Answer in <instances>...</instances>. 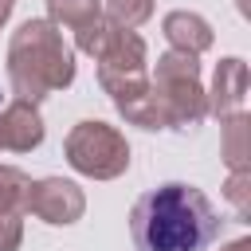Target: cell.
<instances>
[{
    "label": "cell",
    "mask_w": 251,
    "mask_h": 251,
    "mask_svg": "<svg viewBox=\"0 0 251 251\" xmlns=\"http://www.w3.org/2000/svg\"><path fill=\"white\" fill-rule=\"evenodd\" d=\"M220 212L184 180L149 188L129 212V235L137 251H208L220 239Z\"/></svg>",
    "instance_id": "cell-1"
},
{
    "label": "cell",
    "mask_w": 251,
    "mask_h": 251,
    "mask_svg": "<svg viewBox=\"0 0 251 251\" xmlns=\"http://www.w3.org/2000/svg\"><path fill=\"white\" fill-rule=\"evenodd\" d=\"M8 82L20 102H43L75 82V47L51 20H24L8 39Z\"/></svg>",
    "instance_id": "cell-2"
},
{
    "label": "cell",
    "mask_w": 251,
    "mask_h": 251,
    "mask_svg": "<svg viewBox=\"0 0 251 251\" xmlns=\"http://www.w3.org/2000/svg\"><path fill=\"white\" fill-rule=\"evenodd\" d=\"M149 86L161 94L165 110H169V122L176 129H188V126H200L208 118V94L200 86V59L196 55H184V51H165L153 67V78Z\"/></svg>",
    "instance_id": "cell-3"
},
{
    "label": "cell",
    "mask_w": 251,
    "mask_h": 251,
    "mask_svg": "<svg viewBox=\"0 0 251 251\" xmlns=\"http://www.w3.org/2000/svg\"><path fill=\"white\" fill-rule=\"evenodd\" d=\"M67 165L90 180H114L129 169V141L110 122H78L63 141Z\"/></svg>",
    "instance_id": "cell-4"
},
{
    "label": "cell",
    "mask_w": 251,
    "mask_h": 251,
    "mask_svg": "<svg viewBox=\"0 0 251 251\" xmlns=\"http://www.w3.org/2000/svg\"><path fill=\"white\" fill-rule=\"evenodd\" d=\"M94 63H98V82L114 98V106L149 86V71H145L149 55H145V39L137 31H118V39Z\"/></svg>",
    "instance_id": "cell-5"
},
{
    "label": "cell",
    "mask_w": 251,
    "mask_h": 251,
    "mask_svg": "<svg viewBox=\"0 0 251 251\" xmlns=\"http://www.w3.org/2000/svg\"><path fill=\"white\" fill-rule=\"evenodd\" d=\"M24 212L39 216L43 224L67 227V224L82 220V212H86V196H82V188H78L75 180H63V176H43V180H31Z\"/></svg>",
    "instance_id": "cell-6"
},
{
    "label": "cell",
    "mask_w": 251,
    "mask_h": 251,
    "mask_svg": "<svg viewBox=\"0 0 251 251\" xmlns=\"http://www.w3.org/2000/svg\"><path fill=\"white\" fill-rule=\"evenodd\" d=\"M208 94V114H216L220 122L224 118H231V114H239L243 110V102H247V63L243 59H220V67H216V78H212V90H204Z\"/></svg>",
    "instance_id": "cell-7"
},
{
    "label": "cell",
    "mask_w": 251,
    "mask_h": 251,
    "mask_svg": "<svg viewBox=\"0 0 251 251\" xmlns=\"http://www.w3.org/2000/svg\"><path fill=\"white\" fill-rule=\"evenodd\" d=\"M0 145L12 149V153H31V149L43 145V118L31 102L12 98L0 110Z\"/></svg>",
    "instance_id": "cell-8"
},
{
    "label": "cell",
    "mask_w": 251,
    "mask_h": 251,
    "mask_svg": "<svg viewBox=\"0 0 251 251\" xmlns=\"http://www.w3.org/2000/svg\"><path fill=\"white\" fill-rule=\"evenodd\" d=\"M161 31H165V39H169V51H184V55H196V59L216 43L212 24H208L204 16H196V12H184V8L169 12V16L161 20Z\"/></svg>",
    "instance_id": "cell-9"
},
{
    "label": "cell",
    "mask_w": 251,
    "mask_h": 251,
    "mask_svg": "<svg viewBox=\"0 0 251 251\" xmlns=\"http://www.w3.org/2000/svg\"><path fill=\"white\" fill-rule=\"evenodd\" d=\"M220 157H224L227 173H251V118H247L243 110L231 114V118H224Z\"/></svg>",
    "instance_id": "cell-10"
},
{
    "label": "cell",
    "mask_w": 251,
    "mask_h": 251,
    "mask_svg": "<svg viewBox=\"0 0 251 251\" xmlns=\"http://www.w3.org/2000/svg\"><path fill=\"white\" fill-rule=\"evenodd\" d=\"M118 114H122L129 126H141V129H173L169 110H165V102H161V94H157L153 86H145L141 94L118 102Z\"/></svg>",
    "instance_id": "cell-11"
},
{
    "label": "cell",
    "mask_w": 251,
    "mask_h": 251,
    "mask_svg": "<svg viewBox=\"0 0 251 251\" xmlns=\"http://www.w3.org/2000/svg\"><path fill=\"white\" fill-rule=\"evenodd\" d=\"M102 16V0H47V20L55 27H71L78 31L82 24Z\"/></svg>",
    "instance_id": "cell-12"
},
{
    "label": "cell",
    "mask_w": 251,
    "mask_h": 251,
    "mask_svg": "<svg viewBox=\"0 0 251 251\" xmlns=\"http://www.w3.org/2000/svg\"><path fill=\"white\" fill-rule=\"evenodd\" d=\"M118 31H126V27H118V24H110L106 16H98V20H90V24H82V27L75 31V47H78L82 55L98 59V55L118 39Z\"/></svg>",
    "instance_id": "cell-13"
},
{
    "label": "cell",
    "mask_w": 251,
    "mask_h": 251,
    "mask_svg": "<svg viewBox=\"0 0 251 251\" xmlns=\"http://www.w3.org/2000/svg\"><path fill=\"white\" fill-rule=\"evenodd\" d=\"M27 188H31V176L16 165H0V212H24L27 204Z\"/></svg>",
    "instance_id": "cell-14"
},
{
    "label": "cell",
    "mask_w": 251,
    "mask_h": 251,
    "mask_svg": "<svg viewBox=\"0 0 251 251\" xmlns=\"http://www.w3.org/2000/svg\"><path fill=\"white\" fill-rule=\"evenodd\" d=\"M102 4H106L102 16H106L110 24L133 31V27H141V24L153 16V4H157V0H102Z\"/></svg>",
    "instance_id": "cell-15"
},
{
    "label": "cell",
    "mask_w": 251,
    "mask_h": 251,
    "mask_svg": "<svg viewBox=\"0 0 251 251\" xmlns=\"http://www.w3.org/2000/svg\"><path fill=\"white\" fill-rule=\"evenodd\" d=\"M224 196L231 200V208L239 212V220H247L251 216V173H227Z\"/></svg>",
    "instance_id": "cell-16"
},
{
    "label": "cell",
    "mask_w": 251,
    "mask_h": 251,
    "mask_svg": "<svg viewBox=\"0 0 251 251\" xmlns=\"http://www.w3.org/2000/svg\"><path fill=\"white\" fill-rule=\"evenodd\" d=\"M24 243V220L16 212H0V251H20Z\"/></svg>",
    "instance_id": "cell-17"
},
{
    "label": "cell",
    "mask_w": 251,
    "mask_h": 251,
    "mask_svg": "<svg viewBox=\"0 0 251 251\" xmlns=\"http://www.w3.org/2000/svg\"><path fill=\"white\" fill-rule=\"evenodd\" d=\"M12 8H16V0H0V27L8 24V16H12Z\"/></svg>",
    "instance_id": "cell-18"
},
{
    "label": "cell",
    "mask_w": 251,
    "mask_h": 251,
    "mask_svg": "<svg viewBox=\"0 0 251 251\" xmlns=\"http://www.w3.org/2000/svg\"><path fill=\"white\" fill-rule=\"evenodd\" d=\"M220 251H251V239H231V243L220 247Z\"/></svg>",
    "instance_id": "cell-19"
},
{
    "label": "cell",
    "mask_w": 251,
    "mask_h": 251,
    "mask_svg": "<svg viewBox=\"0 0 251 251\" xmlns=\"http://www.w3.org/2000/svg\"><path fill=\"white\" fill-rule=\"evenodd\" d=\"M0 149H4V145H0Z\"/></svg>",
    "instance_id": "cell-20"
}]
</instances>
